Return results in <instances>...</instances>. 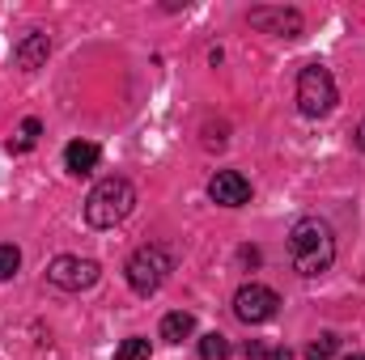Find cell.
Here are the masks:
<instances>
[{
	"instance_id": "14",
	"label": "cell",
	"mask_w": 365,
	"mask_h": 360,
	"mask_svg": "<svg viewBox=\"0 0 365 360\" xmlns=\"http://www.w3.org/2000/svg\"><path fill=\"white\" fill-rule=\"evenodd\" d=\"M38 132H43V123H38V119H26V123H21V136L9 140V153H26V149H34Z\"/></svg>"
},
{
	"instance_id": "6",
	"label": "cell",
	"mask_w": 365,
	"mask_h": 360,
	"mask_svg": "<svg viewBox=\"0 0 365 360\" xmlns=\"http://www.w3.org/2000/svg\"><path fill=\"white\" fill-rule=\"evenodd\" d=\"M276 309H280V297H276L268 284H242V288L234 292V314H238L242 322H251V327L276 318Z\"/></svg>"
},
{
	"instance_id": "20",
	"label": "cell",
	"mask_w": 365,
	"mask_h": 360,
	"mask_svg": "<svg viewBox=\"0 0 365 360\" xmlns=\"http://www.w3.org/2000/svg\"><path fill=\"white\" fill-rule=\"evenodd\" d=\"M344 360H365V356H361V352H353V356H344Z\"/></svg>"
},
{
	"instance_id": "11",
	"label": "cell",
	"mask_w": 365,
	"mask_h": 360,
	"mask_svg": "<svg viewBox=\"0 0 365 360\" xmlns=\"http://www.w3.org/2000/svg\"><path fill=\"white\" fill-rule=\"evenodd\" d=\"M191 331H195V318H191L187 309H175V314L162 318V339H166V344H182V339H191Z\"/></svg>"
},
{
	"instance_id": "10",
	"label": "cell",
	"mask_w": 365,
	"mask_h": 360,
	"mask_svg": "<svg viewBox=\"0 0 365 360\" xmlns=\"http://www.w3.org/2000/svg\"><path fill=\"white\" fill-rule=\"evenodd\" d=\"M98 157H102V149L90 144V140H73L68 149H64V166H68V174H77V179H86L98 170Z\"/></svg>"
},
{
	"instance_id": "8",
	"label": "cell",
	"mask_w": 365,
	"mask_h": 360,
	"mask_svg": "<svg viewBox=\"0 0 365 360\" xmlns=\"http://www.w3.org/2000/svg\"><path fill=\"white\" fill-rule=\"evenodd\" d=\"M208 195H212V203H221V208H242V203L251 199V182L242 179L238 170H221L217 179L208 182Z\"/></svg>"
},
{
	"instance_id": "17",
	"label": "cell",
	"mask_w": 365,
	"mask_h": 360,
	"mask_svg": "<svg viewBox=\"0 0 365 360\" xmlns=\"http://www.w3.org/2000/svg\"><path fill=\"white\" fill-rule=\"evenodd\" d=\"M242 352H247V360H272V352H268V348H264L259 339H251V344H247Z\"/></svg>"
},
{
	"instance_id": "19",
	"label": "cell",
	"mask_w": 365,
	"mask_h": 360,
	"mask_svg": "<svg viewBox=\"0 0 365 360\" xmlns=\"http://www.w3.org/2000/svg\"><path fill=\"white\" fill-rule=\"evenodd\" d=\"M357 144L365 149V119H361V127H357Z\"/></svg>"
},
{
	"instance_id": "7",
	"label": "cell",
	"mask_w": 365,
	"mask_h": 360,
	"mask_svg": "<svg viewBox=\"0 0 365 360\" xmlns=\"http://www.w3.org/2000/svg\"><path fill=\"white\" fill-rule=\"evenodd\" d=\"M251 26L264 30V34L297 38V34H302V13H297V9H251Z\"/></svg>"
},
{
	"instance_id": "4",
	"label": "cell",
	"mask_w": 365,
	"mask_h": 360,
	"mask_svg": "<svg viewBox=\"0 0 365 360\" xmlns=\"http://www.w3.org/2000/svg\"><path fill=\"white\" fill-rule=\"evenodd\" d=\"M123 271H128L132 292L149 297V292L162 288V280H166V271H170V255H166V246H140V250L128 259V268Z\"/></svg>"
},
{
	"instance_id": "5",
	"label": "cell",
	"mask_w": 365,
	"mask_h": 360,
	"mask_svg": "<svg viewBox=\"0 0 365 360\" xmlns=\"http://www.w3.org/2000/svg\"><path fill=\"white\" fill-rule=\"evenodd\" d=\"M98 275H102V268L93 259H81V255H60L47 268V280L56 288H64V292H86V288L98 284Z\"/></svg>"
},
{
	"instance_id": "16",
	"label": "cell",
	"mask_w": 365,
	"mask_h": 360,
	"mask_svg": "<svg viewBox=\"0 0 365 360\" xmlns=\"http://www.w3.org/2000/svg\"><path fill=\"white\" fill-rule=\"evenodd\" d=\"M17 268H21V250L9 246V242H0V280H13Z\"/></svg>"
},
{
	"instance_id": "18",
	"label": "cell",
	"mask_w": 365,
	"mask_h": 360,
	"mask_svg": "<svg viewBox=\"0 0 365 360\" xmlns=\"http://www.w3.org/2000/svg\"><path fill=\"white\" fill-rule=\"evenodd\" d=\"M272 360H293V352H289V348H276V352H272Z\"/></svg>"
},
{
	"instance_id": "3",
	"label": "cell",
	"mask_w": 365,
	"mask_h": 360,
	"mask_svg": "<svg viewBox=\"0 0 365 360\" xmlns=\"http://www.w3.org/2000/svg\"><path fill=\"white\" fill-rule=\"evenodd\" d=\"M331 106H336V81H331V73L323 64H306L297 73V110L306 119H319Z\"/></svg>"
},
{
	"instance_id": "12",
	"label": "cell",
	"mask_w": 365,
	"mask_h": 360,
	"mask_svg": "<svg viewBox=\"0 0 365 360\" xmlns=\"http://www.w3.org/2000/svg\"><path fill=\"white\" fill-rule=\"evenodd\" d=\"M200 360H230V339L217 335V331H208L200 339Z\"/></svg>"
},
{
	"instance_id": "1",
	"label": "cell",
	"mask_w": 365,
	"mask_h": 360,
	"mask_svg": "<svg viewBox=\"0 0 365 360\" xmlns=\"http://www.w3.org/2000/svg\"><path fill=\"white\" fill-rule=\"evenodd\" d=\"M289 259L302 275H323L336 263V233L319 216H302L289 229Z\"/></svg>"
},
{
	"instance_id": "15",
	"label": "cell",
	"mask_w": 365,
	"mask_h": 360,
	"mask_svg": "<svg viewBox=\"0 0 365 360\" xmlns=\"http://www.w3.org/2000/svg\"><path fill=\"white\" fill-rule=\"evenodd\" d=\"M115 360H149V339H140V335L123 339L119 352H115Z\"/></svg>"
},
{
	"instance_id": "2",
	"label": "cell",
	"mask_w": 365,
	"mask_h": 360,
	"mask_svg": "<svg viewBox=\"0 0 365 360\" xmlns=\"http://www.w3.org/2000/svg\"><path fill=\"white\" fill-rule=\"evenodd\" d=\"M136 208V186L128 179H102L86 199V221L93 229H115Z\"/></svg>"
},
{
	"instance_id": "9",
	"label": "cell",
	"mask_w": 365,
	"mask_h": 360,
	"mask_svg": "<svg viewBox=\"0 0 365 360\" xmlns=\"http://www.w3.org/2000/svg\"><path fill=\"white\" fill-rule=\"evenodd\" d=\"M47 51H51L47 34H38V30H34V34H26V38L13 47V60H17V68H21V73H34V68L47 60Z\"/></svg>"
},
{
	"instance_id": "13",
	"label": "cell",
	"mask_w": 365,
	"mask_h": 360,
	"mask_svg": "<svg viewBox=\"0 0 365 360\" xmlns=\"http://www.w3.org/2000/svg\"><path fill=\"white\" fill-rule=\"evenodd\" d=\"M336 348H340V339L327 331V335H319V339H310V344H306V360H331V356H336Z\"/></svg>"
}]
</instances>
